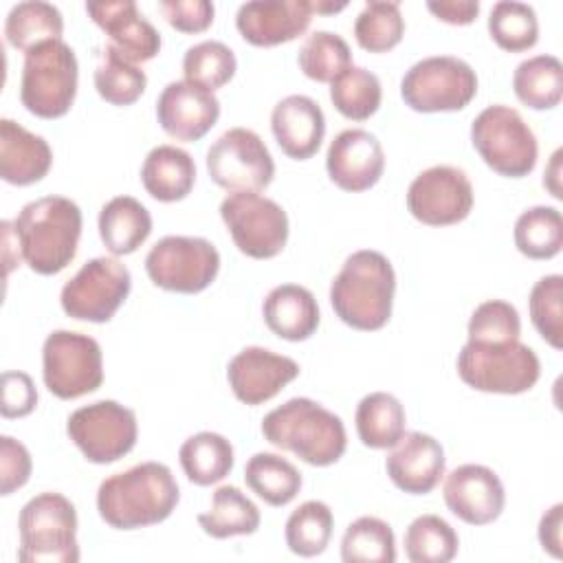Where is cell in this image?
<instances>
[{"instance_id":"1","label":"cell","mask_w":563,"mask_h":563,"mask_svg":"<svg viewBox=\"0 0 563 563\" xmlns=\"http://www.w3.org/2000/svg\"><path fill=\"white\" fill-rule=\"evenodd\" d=\"M180 490L161 462H141L99 484V517L117 530H136L165 521L178 506Z\"/></svg>"},{"instance_id":"2","label":"cell","mask_w":563,"mask_h":563,"mask_svg":"<svg viewBox=\"0 0 563 563\" xmlns=\"http://www.w3.org/2000/svg\"><path fill=\"white\" fill-rule=\"evenodd\" d=\"M81 209L64 196H44L26 202L13 220L22 260L37 275L62 273L77 255Z\"/></svg>"},{"instance_id":"3","label":"cell","mask_w":563,"mask_h":563,"mask_svg":"<svg viewBox=\"0 0 563 563\" xmlns=\"http://www.w3.org/2000/svg\"><path fill=\"white\" fill-rule=\"evenodd\" d=\"M396 292L391 262L372 249L352 253L330 286V303L336 317L363 332L380 330L389 317Z\"/></svg>"},{"instance_id":"4","label":"cell","mask_w":563,"mask_h":563,"mask_svg":"<svg viewBox=\"0 0 563 563\" xmlns=\"http://www.w3.org/2000/svg\"><path fill=\"white\" fill-rule=\"evenodd\" d=\"M262 435L277 449L295 453L310 466L339 462L347 446L343 420L312 398H290L268 411Z\"/></svg>"},{"instance_id":"5","label":"cell","mask_w":563,"mask_h":563,"mask_svg":"<svg viewBox=\"0 0 563 563\" xmlns=\"http://www.w3.org/2000/svg\"><path fill=\"white\" fill-rule=\"evenodd\" d=\"M22 563H77V510L62 493L31 497L18 517Z\"/></svg>"},{"instance_id":"6","label":"cell","mask_w":563,"mask_h":563,"mask_svg":"<svg viewBox=\"0 0 563 563\" xmlns=\"http://www.w3.org/2000/svg\"><path fill=\"white\" fill-rule=\"evenodd\" d=\"M77 79L75 51L64 40L44 42L24 53L20 101L40 119H59L75 101Z\"/></svg>"},{"instance_id":"7","label":"cell","mask_w":563,"mask_h":563,"mask_svg":"<svg viewBox=\"0 0 563 563\" xmlns=\"http://www.w3.org/2000/svg\"><path fill=\"white\" fill-rule=\"evenodd\" d=\"M460 378L486 394H523L541 376V363L532 347L521 341L508 343H471L457 354Z\"/></svg>"},{"instance_id":"8","label":"cell","mask_w":563,"mask_h":563,"mask_svg":"<svg viewBox=\"0 0 563 563\" xmlns=\"http://www.w3.org/2000/svg\"><path fill=\"white\" fill-rule=\"evenodd\" d=\"M471 143L479 158L499 176H528L539 156L532 128L510 106H488L471 123Z\"/></svg>"},{"instance_id":"9","label":"cell","mask_w":563,"mask_h":563,"mask_svg":"<svg viewBox=\"0 0 563 563\" xmlns=\"http://www.w3.org/2000/svg\"><path fill=\"white\" fill-rule=\"evenodd\" d=\"M42 378L62 400L97 391L103 383L101 345L81 332L53 330L42 345Z\"/></svg>"},{"instance_id":"10","label":"cell","mask_w":563,"mask_h":563,"mask_svg":"<svg viewBox=\"0 0 563 563\" xmlns=\"http://www.w3.org/2000/svg\"><path fill=\"white\" fill-rule=\"evenodd\" d=\"M475 95V70L453 55L424 57L400 81V97L416 112H455L466 108Z\"/></svg>"},{"instance_id":"11","label":"cell","mask_w":563,"mask_h":563,"mask_svg":"<svg viewBox=\"0 0 563 563\" xmlns=\"http://www.w3.org/2000/svg\"><path fill=\"white\" fill-rule=\"evenodd\" d=\"M220 218L246 257L271 260L288 242L286 211L260 191H231L220 202Z\"/></svg>"},{"instance_id":"12","label":"cell","mask_w":563,"mask_h":563,"mask_svg":"<svg viewBox=\"0 0 563 563\" xmlns=\"http://www.w3.org/2000/svg\"><path fill=\"white\" fill-rule=\"evenodd\" d=\"M145 271L163 290L196 295L218 277L220 253L205 238L165 235L145 255Z\"/></svg>"},{"instance_id":"13","label":"cell","mask_w":563,"mask_h":563,"mask_svg":"<svg viewBox=\"0 0 563 563\" xmlns=\"http://www.w3.org/2000/svg\"><path fill=\"white\" fill-rule=\"evenodd\" d=\"M132 288V275L117 257L88 260L62 288V310L90 323H106L114 317Z\"/></svg>"},{"instance_id":"14","label":"cell","mask_w":563,"mask_h":563,"mask_svg":"<svg viewBox=\"0 0 563 563\" xmlns=\"http://www.w3.org/2000/svg\"><path fill=\"white\" fill-rule=\"evenodd\" d=\"M66 433L92 464H110L128 455L139 435L136 413L117 400H97L68 416Z\"/></svg>"},{"instance_id":"15","label":"cell","mask_w":563,"mask_h":563,"mask_svg":"<svg viewBox=\"0 0 563 563\" xmlns=\"http://www.w3.org/2000/svg\"><path fill=\"white\" fill-rule=\"evenodd\" d=\"M209 178L227 191H260L273 183L275 163L257 132L231 128L207 150Z\"/></svg>"},{"instance_id":"16","label":"cell","mask_w":563,"mask_h":563,"mask_svg":"<svg viewBox=\"0 0 563 563\" xmlns=\"http://www.w3.org/2000/svg\"><path fill=\"white\" fill-rule=\"evenodd\" d=\"M407 209L429 227L457 224L473 209V185L460 167L433 165L411 180Z\"/></svg>"},{"instance_id":"17","label":"cell","mask_w":563,"mask_h":563,"mask_svg":"<svg viewBox=\"0 0 563 563\" xmlns=\"http://www.w3.org/2000/svg\"><path fill=\"white\" fill-rule=\"evenodd\" d=\"M442 497L446 508L468 526L493 523L506 506L499 475L484 464H462L453 468L444 479Z\"/></svg>"},{"instance_id":"18","label":"cell","mask_w":563,"mask_h":563,"mask_svg":"<svg viewBox=\"0 0 563 563\" xmlns=\"http://www.w3.org/2000/svg\"><path fill=\"white\" fill-rule=\"evenodd\" d=\"M297 376V361L257 345L240 350L227 365L231 391L240 402L251 407L275 398Z\"/></svg>"},{"instance_id":"19","label":"cell","mask_w":563,"mask_h":563,"mask_svg":"<svg viewBox=\"0 0 563 563\" xmlns=\"http://www.w3.org/2000/svg\"><path fill=\"white\" fill-rule=\"evenodd\" d=\"M330 180L343 191H365L374 187L385 169L380 141L361 128L339 132L325 154Z\"/></svg>"},{"instance_id":"20","label":"cell","mask_w":563,"mask_h":563,"mask_svg":"<svg viewBox=\"0 0 563 563\" xmlns=\"http://www.w3.org/2000/svg\"><path fill=\"white\" fill-rule=\"evenodd\" d=\"M220 117L218 97L187 79L169 81L156 101V119L161 128L178 141L202 139Z\"/></svg>"},{"instance_id":"21","label":"cell","mask_w":563,"mask_h":563,"mask_svg":"<svg viewBox=\"0 0 563 563\" xmlns=\"http://www.w3.org/2000/svg\"><path fill=\"white\" fill-rule=\"evenodd\" d=\"M92 22L108 35V46L132 64L154 59L161 51V33L145 20L134 0L86 2Z\"/></svg>"},{"instance_id":"22","label":"cell","mask_w":563,"mask_h":563,"mask_svg":"<svg viewBox=\"0 0 563 563\" xmlns=\"http://www.w3.org/2000/svg\"><path fill=\"white\" fill-rule=\"evenodd\" d=\"M312 20L310 0H253L240 4L235 26L253 46H277L292 42Z\"/></svg>"},{"instance_id":"23","label":"cell","mask_w":563,"mask_h":563,"mask_svg":"<svg viewBox=\"0 0 563 563\" xmlns=\"http://www.w3.org/2000/svg\"><path fill=\"white\" fill-rule=\"evenodd\" d=\"M442 444L420 431L402 433L385 460V468L396 488L409 495L431 493L444 475Z\"/></svg>"},{"instance_id":"24","label":"cell","mask_w":563,"mask_h":563,"mask_svg":"<svg viewBox=\"0 0 563 563\" xmlns=\"http://www.w3.org/2000/svg\"><path fill=\"white\" fill-rule=\"evenodd\" d=\"M271 130L286 156L306 161L321 147L325 136V117L314 99L306 95H288L273 108Z\"/></svg>"},{"instance_id":"25","label":"cell","mask_w":563,"mask_h":563,"mask_svg":"<svg viewBox=\"0 0 563 563\" xmlns=\"http://www.w3.org/2000/svg\"><path fill=\"white\" fill-rule=\"evenodd\" d=\"M53 165L51 145L40 136L15 123L0 121V176L9 185H33L42 180Z\"/></svg>"},{"instance_id":"26","label":"cell","mask_w":563,"mask_h":563,"mask_svg":"<svg viewBox=\"0 0 563 563\" xmlns=\"http://www.w3.org/2000/svg\"><path fill=\"white\" fill-rule=\"evenodd\" d=\"M264 323L286 341H306L319 328L321 314L314 295L299 284L275 286L262 306Z\"/></svg>"},{"instance_id":"27","label":"cell","mask_w":563,"mask_h":563,"mask_svg":"<svg viewBox=\"0 0 563 563\" xmlns=\"http://www.w3.org/2000/svg\"><path fill=\"white\" fill-rule=\"evenodd\" d=\"M141 183L154 200L178 202L194 189L196 163L176 145H156L143 161Z\"/></svg>"},{"instance_id":"28","label":"cell","mask_w":563,"mask_h":563,"mask_svg":"<svg viewBox=\"0 0 563 563\" xmlns=\"http://www.w3.org/2000/svg\"><path fill=\"white\" fill-rule=\"evenodd\" d=\"M152 233V216L132 196H114L99 211V238L112 255L134 253Z\"/></svg>"},{"instance_id":"29","label":"cell","mask_w":563,"mask_h":563,"mask_svg":"<svg viewBox=\"0 0 563 563\" xmlns=\"http://www.w3.org/2000/svg\"><path fill=\"white\" fill-rule=\"evenodd\" d=\"M356 433L369 449H391L405 433V407L387 391H372L356 407Z\"/></svg>"},{"instance_id":"30","label":"cell","mask_w":563,"mask_h":563,"mask_svg":"<svg viewBox=\"0 0 563 563\" xmlns=\"http://www.w3.org/2000/svg\"><path fill=\"white\" fill-rule=\"evenodd\" d=\"M64 33V18L57 7L44 0H26L11 7L4 20V37L7 42L29 53L31 48L62 40Z\"/></svg>"},{"instance_id":"31","label":"cell","mask_w":563,"mask_h":563,"mask_svg":"<svg viewBox=\"0 0 563 563\" xmlns=\"http://www.w3.org/2000/svg\"><path fill=\"white\" fill-rule=\"evenodd\" d=\"M178 460L191 484L211 486L231 473L233 446L220 433L200 431L180 444Z\"/></svg>"},{"instance_id":"32","label":"cell","mask_w":563,"mask_h":563,"mask_svg":"<svg viewBox=\"0 0 563 563\" xmlns=\"http://www.w3.org/2000/svg\"><path fill=\"white\" fill-rule=\"evenodd\" d=\"M260 508L238 486L216 488L211 508L198 515L200 528L213 539L253 534L260 528Z\"/></svg>"},{"instance_id":"33","label":"cell","mask_w":563,"mask_h":563,"mask_svg":"<svg viewBox=\"0 0 563 563\" xmlns=\"http://www.w3.org/2000/svg\"><path fill=\"white\" fill-rule=\"evenodd\" d=\"M517 99L532 110H552L563 97V64L554 55L523 59L512 75Z\"/></svg>"},{"instance_id":"34","label":"cell","mask_w":563,"mask_h":563,"mask_svg":"<svg viewBox=\"0 0 563 563\" xmlns=\"http://www.w3.org/2000/svg\"><path fill=\"white\" fill-rule=\"evenodd\" d=\"M246 486L268 506H286L301 490V473L277 453H255L244 466Z\"/></svg>"},{"instance_id":"35","label":"cell","mask_w":563,"mask_h":563,"mask_svg":"<svg viewBox=\"0 0 563 563\" xmlns=\"http://www.w3.org/2000/svg\"><path fill=\"white\" fill-rule=\"evenodd\" d=\"M515 246L530 260H552L563 246V218L556 207L537 205L515 222Z\"/></svg>"},{"instance_id":"36","label":"cell","mask_w":563,"mask_h":563,"mask_svg":"<svg viewBox=\"0 0 563 563\" xmlns=\"http://www.w3.org/2000/svg\"><path fill=\"white\" fill-rule=\"evenodd\" d=\"M332 528L334 517L330 506L319 499H308L299 504L286 519V545L297 556H317L328 548Z\"/></svg>"},{"instance_id":"37","label":"cell","mask_w":563,"mask_h":563,"mask_svg":"<svg viewBox=\"0 0 563 563\" xmlns=\"http://www.w3.org/2000/svg\"><path fill=\"white\" fill-rule=\"evenodd\" d=\"M341 559L345 563H394L396 539L391 526L367 515L354 519L343 532Z\"/></svg>"},{"instance_id":"38","label":"cell","mask_w":563,"mask_h":563,"mask_svg":"<svg viewBox=\"0 0 563 563\" xmlns=\"http://www.w3.org/2000/svg\"><path fill=\"white\" fill-rule=\"evenodd\" d=\"M145 70L106 44L95 68V88L99 97L112 106H130L145 92Z\"/></svg>"},{"instance_id":"39","label":"cell","mask_w":563,"mask_h":563,"mask_svg":"<svg viewBox=\"0 0 563 563\" xmlns=\"http://www.w3.org/2000/svg\"><path fill=\"white\" fill-rule=\"evenodd\" d=\"M380 99H383L380 79L363 66L352 64L330 84L332 106L345 119H352V121L369 119L378 110Z\"/></svg>"},{"instance_id":"40","label":"cell","mask_w":563,"mask_h":563,"mask_svg":"<svg viewBox=\"0 0 563 563\" xmlns=\"http://www.w3.org/2000/svg\"><path fill=\"white\" fill-rule=\"evenodd\" d=\"M457 548V532L438 515L416 517L405 532V554L411 563H449Z\"/></svg>"},{"instance_id":"41","label":"cell","mask_w":563,"mask_h":563,"mask_svg":"<svg viewBox=\"0 0 563 563\" xmlns=\"http://www.w3.org/2000/svg\"><path fill=\"white\" fill-rule=\"evenodd\" d=\"M488 33L499 48L508 53H521L537 44L539 20L530 4L517 0H499L488 13Z\"/></svg>"},{"instance_id":"42","label":"cell","mask_w":563,"mask_h":563,"mask_svg":"<svg viewBox=\"0 0 563 563\" xmlns=\"http://www.w3.org/2000/svg\"><path fill=\"white\" fill-rule=\"evenodd\" d=\"M297 62L308 79L332 84L352 66V51L341 35L332 31H314L299 46Z\"/></svg>"},{"instance_id":"43","label":"cell","mask_w":563,"mask_h":563,"mask_svg":"<svg viewBox=\"0 0 563 563\" xmlns=\"http://www.w3.org/2000/svg\"><path fill=\"white\" fill-rule=\"evenodd\" d=\"M405 35V18L400 2L369 0L354 20V37L361 48L369 53H385L394 48Z\"/></svg>"},{"instance_id":"44","label":"cell","mask_w":563,"mask_h":563,"mask_svg":"<svg viewBox=\"0 0 563 563\" xmlns=\"http://www.w3.org/2000/svg\"><path fill=\"white\" fill-rule=\"evenodd\" d=\"M238 59L233 51L218 40H205L185 51L183 75L187 81L207 90H218L235 75Z\"/></svg>"},{"instance_id":"45","label":"cell","mask_w":563,"mask_h":563,"mask_svg":"<svg viewBox=\"0 0 563 563\" xmlns=\"http://www.w3.org/2000/svg\"><path fill=\"white\" fill-rule=\"evenodd\" d=\"M530 319L537 332L554 350L563 347V277H541L528 297Z\"/></svg>"},{"instance_id":"46","label":"cell","mask_w":563,"mask_h":563,"mask_svg":"<svg viewBox=\"0 0 563 563\" xmlns=\"http://www.w3.org/2000/svg\"><path fill=\"white\" fill-rule=\"evenodd\" d=\"M521 319L512 303L504 299H488L479 303L468 319L471 343H508L519 341Z\"/></svg>"},{"instance_id":"47","label":"cell","mask_w":563,"mask_h":563,"mask_svg":"<svg viewBox=\"0 0 563 563\" xmlns=\"http://www.w3.org/2000/svg\"><path fill=\"white\" fill-rule=\"evenodd\" d=\"M31 453L11 435L0 438V495H11L31 477Z\"/></svg>"},{"instance_id":"48","label":"cell","mask_w":563,"mask_h":563,"mask_svg":"<svg viewBox=\"0 0 563 563\" xmlns=\"http://www.w3.org/2000/svg\"><path fill=\"white\" fill-rule=\"evenodd\" d=\"M161 13L180 33H200L213 22V2L209 0H161Z\"/></svg>"},{"instance_id":"49","label":"cell","mask_w":563,"mask_h":563,"mask_svg":"<svg viewBox=\"0 0 563 563\" xmlns=\"http://www.w3.org/2000/svg\"><path fill=\"white\" fill-rule=\"evenodd\" d=\"M37 405V389L26 372L2 374V402L0 413L4 418H24Z\"/></svg>"},{"instance_id":"50","label":"cell","mask_w":563,"mask_h":563,"mask_svg":"<svg viewBox=\"0 0 563 563\" xmlns=\"http://www.w3.org/2000/svg\"><path fill=\"white\" fill-rule=\"evenodd\" d=\"M427 9L446 24H471L479 13L477 0H431L427 2Z\"/></svg>"},{"instance_id":"51","label":"cell","mask_w":563,"mask_h":563,"mask_svg":"<svg viewBox=\"0 0 563 563\" xmlns=\"http://www.w3.org/2000/svg\"><path fill=\"white\" fill-rule=\"evenodd\" d=\"M561 528H563V504H554L543 512L539 521V541L548 554L561 559Z\"/></svg>"},{"instance_id":"52","label":"cell","mask_w":563,"mask_h":563,"mask_svg":"<svg viewBox=\"0 0 563 563\" xmlns=\"http://www.w3.org/2000/svg\"><path fill=\"white\" fill-rule=\"evenodd\" d=\"M561 156H563V150H556L543 172V187L556 198L561 200L563 194H561Z\"/></svg>"},{"instance_id":"53","label":"cell","mask_w":563,"mask_h":563,"mask_svg":"<svg viewBox=\"0 0 563 563\" xmlns=\"http://www.w3.org/2000/svg\"><path fill=\"white\" fill-rule=\"evenodd\" d=\"M310 7H312V13H336V11H343L347 7V2H332V0H310Z\"/></svg>"}]
</instances>
